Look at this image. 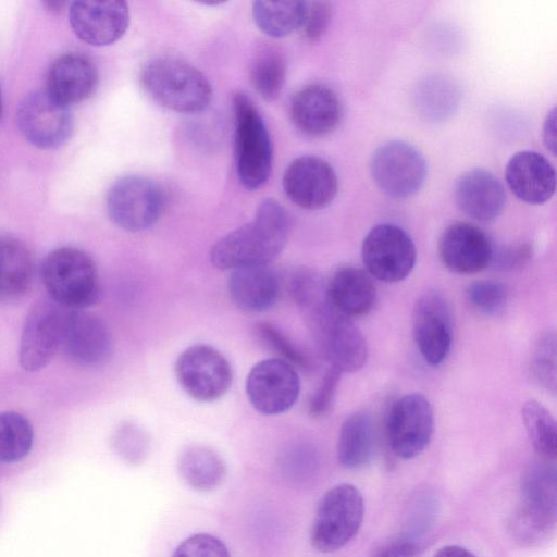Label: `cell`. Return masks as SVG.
<instances>
[{
	"label": "cell",
	"instance_id": "cell-46",
	"mask_svg": "<svg viewBox=\"0 0 557 557\" xmlns=\"http://www.w3.org/2000/svg\"><path fill=\"white\" fill-rule=\"evenodd\" d=\"M433 557H476L473 553L459 545H446L441 547Z\"/></svg>",
	"mask_w": 557,
	"mask_h": 557
},
{
	"label": "cell",
	"instance_id": "cell-25",
	"mask_svg": "<svg viewBox=\"0 0 557 557\" xmlns=\"http://www.w3.org/2000/svg\"><path fill=\"white\" fill-rule=\"evenodd\" d=\"M333 308L351 319L368 314L376 301V288L371 276L355 267H342L326 283Z\"/></svg>",
	"mask_w": 557,
	"mask_h": 557
},
{
	"label": "cell",
	"instance_id": "cell-8",
	"mask_svg": "<svg viewBox=\"0 0 557 557\" xmlns=\"http://www.w3.org/2000/svg\"><path fill=\"white\" fill-rule=\"evenodd\" d=\"M175 376L193 399L211 403L230 389L233 372L227 359L214 347L198 344L186 348L175 362Z\"/></svg>",
	"mask_w": 557,
	"mask_h": 557
},
{
	"label": "cell",
	"instance_id": "cell-28",
	"mask_svg": "<svg viewBox=\"0 0 557 557\" xmlns=\"http://www.w3.org/2000/svg\"><path fill=\"white\" fill-rule=\"evenodd\" d=\"M177 471L188 486L200 492L215 490L226 478L222 457L203 445L185 447L177 458Z\"/></svg>",
	"mask_w": 557,
	"mask_h": 557
},
{
	"label": "cell",
	"instance_id": "cell-10",
	"mask_svg": "<svg viewBox=\"0 0 557 557\" xmlns=\"http://www.w3.org/2000/svg\"><path fill=\"white\" fill-rule=\"evenodd\" d=\"M69 310L50 298L37 301L29 310L18 348L20 364L25 371L44 369L61 349Z\"/></svg>",
	"mask_w": 557,
	"mask_h": 557
},
{
	"label": "cell",
	"instance_id": "cell-17",
	"mask_svg": "<svg viewBox=\"0 0 557 557\" xmlns=\"http://www.w3.org/2000/svg\"><path fill=\"white\" fill-rule=\"evenodd\" d=\"M437 250L443 265L457 274H473L487 268L494 248L488 236L467 222L448 225L440 236Z\"/></svg>",
	"mask_w": 557,
	"mask_h": 557
},
{
	"label": "cell",
	"instance_id": "cell-47",
	"mask_svg": "<svg viewBox=\"0 0 557 557\" xmlns=\"http://www.w3.org/2000/svg\"><path fill=\"white\" fill-rule=\"evenodd\" d=\"M50 11H60L64 7L65 2L62 1H46L42 3Z\"/></svg>",
	"mask_w": 557,
	"mask_h": 557
},
{
	"label": "cell",
	"instance_id": "cell-35",
	"mask_svg": "<svg viewBox=\"0 0 557 557\" xmlns=\"http://www.w3.org/2000/svg\"><path fill=\"white\" fill-rule=\"evenodd\" d=\"M459 95L453 83L443 77H432L419 86L418 107L423 114L433 119H443L457 106Z\"/></svg>",
	"mask_w": 557,
	"mask_h": 557
},
{
	"label": "cell",
	"instance_id": "cell-31",
	"mask_svg": "<svg viewBox=\"0 0 557 557\" xmlns=\"http://www.w3.org/2000/svg\"><path fill=\"white\" fill-rule=\"evenodd\" d=\"M556 517V512L520 503L509 522V531L513 540L520 545L537 546L553 535Z\"/></svg>",
	"mask_w": 557,
	"mask_h": 557
},
{
	"label": "cell",
	"instance_id": "cell-41",
	"mask_svg": "<svg viewBox=\"0 0 557 557\" xmlns=\"http://www.w3.org/2000/svg\"><path fill=\"white\" fill-rule=\"evenodd\" d=\"M332 18V5L326 1H306L300 30L305 39L318 41L326 32Z\"/></svg>",
	"mask_w": 557,
	"mask_h": 557
},
{
	"label": "cell",
	"instance_id": "cell-2",
	"mask_svg": "<svg viewBox=\"0 0 557 557\" xmlns=\"http://www.w3.org/2000/svg\"><path fill=\"white\" fill-rule=\"evenodd\" d=\"M139 83L153 101L174 112H200L212 99L207 77L191 64L174 57L147 61L139 72Z\"/></svg>",
	"mask_w": 557,
	"mask_h": 557
},
{
	"label": "cell",
	"instance_id": "cell-20",
	"mask_svg": "<svg viewBox=\"0 0 557 557\" xmlns=\"http://www.w3.org/2000/svg\"><path fill=\"white\" fill-rule=\"evenodd\" d=\"M454 196L459 209L479 222L496 219L506 203L502 182L493 173L481 168L468 170L458 177Z\"/></svg>",
	"mask_w": 557,
	"mask_h": 557
},
{
	"label": "cell",
	"instance_id": "cell-34",
	"mask_svg": "<svg viewBox=\"0 0 557 557\" xmlns=\"http://www.w3.org/2000/svg\"><path fill=\"white\" fill-rule=\"evenodd\" d=\"M522 500L527 505L557 512L556 470L548 465H536L522 479Z\"/></svg>",
	"mask_w": 557,
	"mask_h": 557
},
{
	"label": "cell",
	"instance_id": "cell-18",
	"mask_svg": "<svg viewBox=\"0 0 557 557\" xmlns=\"http://www.w3.org/2000/svg\"><path fill=\"white\" fill-rule=\"evenodd\" d=\"M289 114L305 135L322 137L336 129L342 120V103L335 91L323 84H310L292 98Z\"/></svg>",
	"mask_w": 557,
	"mask_h": 557
},
{
	"label": "cell",
	"instance_id": "cell-32",
	"mask_svg": "<svg viewBox=\"0 0 557 557\" xmlns=\"http://www.w3.org/2000/svg\"><path fill=\"white\" fill-rule=\"evenodd\" d=\"M522 421L533 448L547 459L557 454V429L554 417L539 401L528 400L521 410Z\"/></svg>",
	"mask_w": 557,
	"mask_h": 557
},
{
	"label": "cell",
	"instance_id": "cell-29",
	"mask_svg": "<svg viewBox=\"0 0 557 557\" xmlns=\"http://www.w3.org/2000/svg\"><path fill=\"white\" fill-rule=\"evenodd\" d=\"M306 1H255L256 26L271 38H283L300 28Z\"/></svg>",
	"mask_w": 557,
	"mask_h": 557
},
{
	"label": "cell",
	"instance_id": "cell-12",
	"mask_svg": "<svg viewBox=\"0 0 557 557\" xmlns=\"http://www.w3.org/2000/svg\"><path fill=\"white\" fill-rule=\"evenodd\" d=\"M434 429L433 409L420 393L397 398L388 412L387 441L393 453L401 459L420 455L429 445Z\"/></svg>",
	"mask_w": 557,
	"mask_h": 557
},
{
	"label": "cell",
	"instance_id": "cell-42",
	"mask_svg": "<svg viewBox=\"0 0 557 557\" xmlns=\"http://www.w3.org/2000/svg\"><path fill=\"white\" fill-rule=\"evenodd\" d=\"M341 375L342 373L332 367L326 371L309 403V412L311 416L319 418L330 410L336 394Z\"/></svg>",
	"mask_w": 557,
	"mask_h": 557
},
{
	"label": "cell",
	"instance_id": "cell-14",
	"mask_svg": "<svg viewBox=\"0 0 557 557\" xmlns=\"http://www.w3.org/2000/svg\"><path fill=\"white\" fill-rule=\"evenodd\" d=\"M412 335L424 361L437 367L449 355L454 324L451 308L440 292L422 294L416 301L412 315Z\"/></svg>",
	"mask_w": 557,
	"mask_h": 557
},
{
	"label": "cell",
	"instance_id": "cell-23",
	"mask_svg": "<svg viewBox=\"0 0 557 557\" xmlns=\"http://www.w3.org/2000/svg\"><path fill=\"white\" fill-rule=\"evenodd\" d=\"M317 338L332 368L341 373L356 372L366 364V338L352 320L339 312L330 319Z\"/></svg>",
	"mask_w": 557,
	"mask_h": 557
},
{
	"label": "cell",
	"instance_id": "cell-22",
	"mask_svg": "<svg viewBox=\"0 0 557 557\" xmlns=\"http://www.w3.org/2000/svg\"><path fill=\"white\" fill-rule=\"evenodd\" d=\"M98 85V70L90 58L82 53H65L57 58L47 73V91L66 106L89 98Z\"/></svg>",
	"mask_w": 557,
	"mask_h": 557
},
{
	"label": "cell",
	"instance_id": "cell-6",
	"mask_svg": "<svg viewBox=\"0 0 557 557\" xmlns=\"http://www.w3.org/2000/svg\"><path fill=\"white\" fill-rule=\"evenodd\" d=\"M165 196L151 178L127 175L115 181L106 197L111 221L127 232H141L153 226L164 210Z\"/></svg>",
	"mask_w": 557,
	"mask_h": 557
},
{
	"label": "cell",
	"instance_id": "cell-24",
	"mask_svg": "<svg viewBox=\"0 0 557 557\" xmlns=\"http://www.w3.org/2000/svg\"><path fill=\"white\" fill-rule=\"evenodd\" d=\"M227 290L239 309L259 313L275 305L280 295V281L269 265L245 267L231 272Z\"/></svg>",
	"mask_w": 557,
	"mask_h": 557
},
{
	"label": "cell",
	"instance_id": "cell-15",
	"mask_svg": "<svg viewBox=\"0 0 557 557\" xmlns=\"http://www.w3.org/2000/svg\"><path fill=\"white\" fill-rule=\"evenodd\" d=\"M282 185L288 199L305 210H320L329 206L338 189L337 175L332 165L315 156H301L286 168Z\"/></svg>",
	"mask_w": 557,
	"mask_h": 557
},
{
	"label": "cell",
	"instance_id": "cell-38",
	"mask_svg": "<svg viewBox=\"0 0 557 557\" xmlns=\"http://www.w3.org/2000/svg\"><path fill=\"white\" fill-rule=\"evenodd\" d=\"M255 334L271 351L294 367L309 368L310 360L299 350L275 325L269 322H258Z\"/></svg>",
	"mask_w": 557,
	"mask_h": 557
},
{
	"label": "cell",
	"instance_id": "cell-3",
	"mask_svg": "<svg viewBox=\"0 0 557 557\" xmlns=\"http://www.w3.org/2000/svg\"><path fill=\"white\" fill-rule=\"evenodd\" d=\"M40 274L49 298L66 309L84 310L100 297L97 267L79 248L65 246L50 251Z\"/></svg>",
	"mask_w": 557,
	"mask_h": 557
},
{
	"label": "cell",
	"instance_id": "cell-30",
	"mask_svg": "<svg viewBox=\"0 0 557 557\" xmlns=\"http://www.w3.org/2000/svg\"><path fill=\"white\" fill-rule=\"evenodd\" d=\"M249 77L253 89L261 98L268 101L275 100L286 79V61L282 52L272 46L259 48L252 58Z\"/></svg>",
	"mask_w": 557,
	"mask_h": 557
},
{
	"label": "cell",
	"instance_id": "cell-43",
	"mask_svg": "<svg viewBox=\"0 0 557 557\" xmlns=\"http://www.w3.org/2000/svg\"><path fill=\"white\" fill-rule=\"evenodd\" d=\"M529 247L521 245L509 249L500 250L499 252H493L491 264H495V268L500 270H512L520 268L530 258Z\"/></svg>",
	"mask_w": 557,
	"mask_h": 557
},
{
	"label": "cell",
	"instance_id": "cell-44",
	"mask_svg": "<svg viewBox=\"0 0 557 557\" xmlns=\"http://www.w3.org/2000/svg\"><path fill=\"white\" fill-rule=\"evenodd\" d=\"M419 543L412 537H400L385 545L374 557H416Z\"/></svg>",
	"mask_w": 557,
	"mask_h": 557
},
{
	"label": "cell",
	"instance_id": "cell-36",
	"mask_svg": "<svg viewBox=\"0 0 557 557\" xmlns=\"http://www.w3.org/2000/svg\"><path fill=\"white\" fill-rule=\"evenodd\" d=\"M556 336L548 331L534 344L530 370L539 385L553 394L556 392Z\"/></svg>",
	"mask_w": 557,
	"mask_h": 557
},
{
	"label": "cell",
	"instance_id": "cell-13",
	"mask_svg": "<svg viewBox=\"0 0 557 557\" xmlns=\"http://www.w3.org/2000/svg\"><path fill=\"white\" fill-rule=\"evenodd\" d=\"M245 388L256 411L277 416L296 404L300 380L293 364L274 357L261 360L250 369Z\"/></svg>",
	"mask_w": 557,
	"mask_h": 557
},
{
	"label": "cell",
	"instance_id": "cell-5",
	"mask_svg": "<svg viewBox=\"0 0 557 557\" xmlns=\"http://www.w3.org/2000/svg\"><path fill=\"white\" fill-rule=\"evenodd\" d=\"M363 515V497L355 485L333 486L318 504L310 530L311 545L321 553L341 549L358 533Z\"/></svg>",
	"mask_w": 557,
	"mask_h": 557
},
{
	"label": "cell",
	"instance_id": "cell-16",
	"mask_svg": "<svg viewBox=\"0 0 557 557\" xmlns=\"http://www.w3.org/2000/svg\"><path fill=\"white\" fill-rule=\"evenodd\" d=\"M69 22L82 41L103 47L119 41L129 24V10L124 1H74Z\"/></svg>",
	"mask_w": 557,
	"mask_h": 557
},
{
	"label": "cell",
	"instance_id": "cell-21",
	"mask_svg": "<svg viewBox=\"0 0 557 557\" xmlns=\"http://www.w3.org/2000/svg\"><path fill=\"white\" fill-rule=\"evenodd\" d=\"M505 177L510 190L523 202L542 205L556 189V173L550 162L535 151H519L507 162Z\"/></svg>",
	"mask_w": 557,
	"mask_h": 557
},
{
	"label": "cell",
	"instance_id": "cell-7",
	"mask_svg": "<svg viewBox=\"0 0 557 557\" xmlns=\"http://www.w3.org/2000/svg\"><path fill=\"white\" fill-rule=\"evenodd\" d=\"M370 172L376 186L388 197L404 199L423 186L428 165L423 154L404 140H389L373 153Z\"/></svg>",
	"mask_w": 557,
	"mask_h": 557
},
{
	"label": "cell",
	"instance_id": "cell-33",
	"mask_svg": "<svg viewBox=\"0 0 557 557\" xmlns=\"http://www.w3.org/2000/svg\"><path fill=\"white\" fill-rule=\"evenodd\" d=\"M34 431L30 422L16 411L0 412V462H15L32 449Z\"/></svg>",
	"mask_w": 557,
	"mask_h": 557
},
{
	"label": "cell",
	"instance_id": "cell-48",
	"mask_svg": "<svg viewBox=\"0 0 557 557\" xmlns=\"http://www.w3.org/2000/svg\"><path fill=\"white\" fill-rule=\"evenodd\" d=\"M2 112H3V97H2V90H1V85H0V120L2 116Z\"/></svg>",
	"mask_w": 557,
	"mask_h": 557
},
{
	"label": "cell",
	"instance_id": "cell-37",
	"mask_svg": "<svg viewBox=\"0 0 557 557\" xmlns=\"http://www.w3.org/2000/svg\"><path fill=\"white\" fill-rule=\"evenodd\" d=\"M469 304L479 312L494 315L503 311L508 301V289L498 281L481 280L472 282L466 290Z\"/></svg>",
	"mask_w": 557,
	"mask_h": 557
},
{
	"label": "cell",
	"instance_id": "cell-45",
	"mask_svg": "<svg viewBox=\"0 0 557 557\" xmlns=\"http://www.w3.org/2000/svg\"><path fill=\"white\" fill-rule=\"evenodd\" d=\"M556 110L553 109L546 116L543 126V140L546 148L555 154L556 151Z\"/></svg>",
	"mask_w": 557,
	"mask_h": 557
},
{
	"label": "cell",
	"instance_id": "cell-19",
	"mask_svg": "<svg viewBox=\"0 0 557 557\" xmlns=\"http://www.w3.org/2000/svg\"><path fill=\"white\" fill-rule=\"evenodd\" d=\"M112 338L107 324L83 310H69L61 349L77 364L97 366L111 352Z\"/></svg>",
	"mask_w": 557,
	"mask_h": 557
},
{
	"label": "cell",
	"instance_id": "cell-11",
	"mask_svg": "<svg viewBox=\"0 0 557 557\" xmlns=\"http://www.w3.org/2000/svg\"><path fill=\"white\" fill-rule=\"evenodd\" d=\"M16 124L23 137L33 146L55 149L71 136L73 116L69 106L47 90H37L20 102Z\"/></svg>",
	"mask_w": 557,
	"mask_h": 557
},
{
	"label": "cell",
	"instance_id": "cell-26",
	"mask_svg": "<svg viewBox=\"0 0 557 557\" xmlns=\"http://www.w3.org/2000/svg\"><path fill=\"white\" fill-rule=\"evenodd\" d=\"M33 277V260L25 245L16 238L0 235V302L24 296Z\"/></svg>",
	"mask_w": 557,
	"mask_h": 557
},
{
	"label": "cell",
	"instance_id": "cell-4",
	"mask_svg": "<svg viewBox=\"0 0 557 557\" xmlns=\"http://www.w3.org/2000/svg\"><path fill=\"white\" fill-rule=\"evenodd\" d=\"M235 161L239 183L259 189L269 180L273 150L267 125L252 100L244 92L233 97Z\"/></svg>",
	"mask_w": 557,
	"mask_h": 557
},
{
	"label": "cell",
	"instance_id": "cell-1",
	"mask_svg": "<svg viewBox=\"0 0 557 557\" xmlns=\"http://www.w3.org/2000/svg\"><path fill=\"white\" fill-rule=\"evenodd\" d=\"M289 228L286 209L275 199H264L250 222L215 242L210 250L211 263L223 271L269 265L283 251Z\"/></svg>",
	"mask_w": 557,
	"mask_h": 557
},
{
	"label": "cell",
	"instance_id": "cell-27",
	"mask_svg": "<svg viewBox=\"0 0 557 557\" xmlns=\"http://www.w3.org/2000/svg\"><path fill=\"white\" fill-rule=\"evenodd\" d=\"M375 448V433L371 417L366 412H355L343 422L336 455L346 469H359L369 463Z\"/></svg>",
	"mask_w": 557,
	"mask_h": 557
},
{
	"label": "cell",
	"instance_id": "cell-9",
	"mask_svg": "<svg viewBox=\"0 0 557 557\" xmlns=\"http://www.w3.org/2000/svg\"><path fill=\"white\" fill-rule=\"evenodd\" d=\"M361 256L371 276L382 282L395 283L411 273L417 251L405 230L392 223H381L366 235Z\"/></svg>",
	"mask_w": 557,
	"mask_h": 557
},
{
	"label": "cell",
	"instance_id": "cell-39",
	"mask_svg": "<svg viewBox=\"0 0 557 557\" xmlns=\"http://www.w3.org/2000/svg\"><path fill=\"white\" fill-rule=\"evenodd\" d=\"M113 445L116 453L127 462L141 463L148 456L150 440L146 431L133 422L121 424L115 431Z\"/></svg>",
	"mask_w": 557,
	"mask_h": 557
},
{
	"label": "cell",
	"instance_id": "cell-40",
	"mask_svg": "<svg viewBox=\"0 0 557 557\" xmlns=\"http://www.w3.org/2000/svg\"><path fill=\"white\" fill-rule=\"evenodd\" d=\"M171 557H231V555L219 537L208 533H196L182 541Z\"/></svg>",
	"mask_w": 557,
	"mask_h": 557
}]
</instances>
